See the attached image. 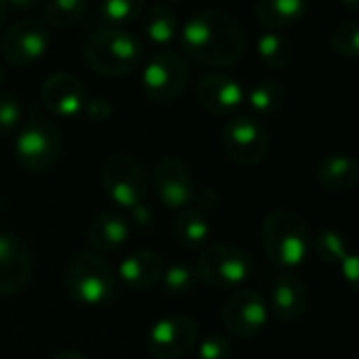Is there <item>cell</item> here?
I'll return each instance as SVG.
<instances>
[{
	"instance_id": "obj_5",
	"label": "cell",
	"mask_w": 359,
	"mask_h": 359,
	"mask_svg": "<svg viewBox=\"0 0 359 359\" xmlns=\"http://www.w3.org/2000/svg\"><path fill=\"white\" fill-rule=\"evenodd\" d=\"M100 182L108 199L127 210L140 208L150 193L146 169L127 152H114L102 163Z\"/></svg>"
},
{
	"instance_id": "obj_23",
	"label": "cell",
	"mask_w": 359,
	"mask_h": 359,
	"mask_svg": "<svg viewBox=\"0 0 359 359\" xmlns=\"http://www.w3.org/2000/svg\"><path fill=\"white\" fill-rule=\"evenodd\" d=\"M142 32L152 45L165 47V45L173 43V39L180 32L177 18L171 9H167L163 5H154L142 13Z\"/></svg>"
},
{
	"instance_id": "obj_18",
	"label": "cell",
	"mask_w": 359,
	"mask_h": 359,
	"mask_svg": "<svg viewBox=\"0 0 359 359\" xmlns=\"http://www.w3.org/2000/svg\"><path fill=\"white\" fill-rule=\"evenodd\" d=\"M163 271H165V264L156 252L137 250V252L127 254L121 260V264L116 269V277L123 281L125 287L144 292V290L152 287L163 277Z\"/></svg>"
},
{
	"instance_id": "obj_24",
	"label": "cell",
	"mask_w": 359,
	"mask_h": 359,
	"mask_svg": "<svg viewBox=\"0 0 359 359\" xmlns=\"http://www.w3.org/2000/svg\"><path fill=\"white\" fill-rule=\"evenodd\" d=\"M245 102L248 106L262 116H271L275 112H279L285 104V87L279 81L273 79H262L258 83H254L250 87V91L245 93Z\"/></svg>"
},
{
	"instance_id": "obj_40",
	"label": "cell",
	"mask_w": 359,
	"mask_h": 359,
	"mask_svg": "<svg viewBox=\"0 0 359 359\" xmlns=\"http://www.w3.org/2000/svg\"><path fill=\"white\" fill-rule=\"evenodd\" d=\"M163 3H173V0H163Z\"/></svg>"
},
{
	"instance_id": "obj_11",
	"label": "cell",
	"mask_w": 359,
	"mask_h": 359,
	"mask_svg": "<svg viewBox=\"0 0 359 359\" xmlns=\"http://www.w3.org/2000/svg\"><path fill=\"white\" fill-rule=\"evenodd\" d=\"M269 321V304L256 290H237L222 306V323L226 332L239 340L258 336Z\"/></svg>"
},
{
	"instance_id": "obj_9",
	"label": "cell",
	"mask_w": 359,
	"mask_h": 359,
	"mask_svg": "<svg viewBox=\"0 0 359 359\" xmlns=\"http://www.w3.org/2000/svg\"><path fill=\"white\" fill-rule=\"evenodd\" d=\"M222 148L226 156L237 165L252 167L269 156L271 140L260 121H256L250 114H239L224 125Z\"/></svg>"
},
{
	"instance_id": "obj_16",
	"label": "cell",
	"mask_w": 359,
	"mask_h": 359,
	"mask_svg": "<svg viewBox=\"0 0 359 359\" xmlns=\"http://www.w3.org/2000/svg\"><path fill=\"white\" fill-rule=\"evenodd\" d=\"M199 106L214 114V116H226L241 108L245 102V91L237 79L224 72H210L205 74L195 89Z\"/></svg>"
},
{
	"instance_id": "obj_7",
	"label": "cell",
	"mask_w": 359,
	"mask_h": 359,
	"mask_svg": "<svg viewBox=\"0 0 359 359\" xmlns=\"http://www.w3.org/2000/svg\"><path fill=\"white\" fill-rule=\"evenodd\" d=\"M197 281L214 290L239 287L252 275V256L233 243L208 248L195 264Z\"/></svg>"
},
{
	"instance_id": "obj_25",
	"label": "cell",
	"mask_w": 359,
	"mask_h": 359,
	"mask_svg": "<svg viewBox=\"0 0 359 359\" xmlns=\"http://www.w3.org/2000/svg\"><path fill=\"white\" fill-rule=\"evenodd\" d=\"M260 62L271 70H285L294 62V45L279 32H264L256 45Z\"/></svg>"
},
{
	"instance_id": "obj_22",
	"label": "cell",
	"mask_w": 359,
	"mask_h": 359,
	"mask_svg": "<svg viewBox=\"0 0 359 359\" xmlns=\"http://www.w3.org/2000/svg\"><path fill=\"white\" fill-rule=\"evenodd\" d=\"M173 237L175 243L184 250L201 248L210 237V222L208 216L197 208H184L173 220Z\"/></svg>"
},
{
	"instance_id": "obj_35",
	"label": "cell",
	"mask_w": 359,
	"mask_h": 359,
	"mask_svg": "<svg viewBox=\"0 0 359 359\" xmlns=\"http://www.w3.org/2000/svg\"><path fill=\"white\" fill-rule=\"evenodd\" d=\"M43 5V0H7V7L11 11H34Z\"/></svg>"
},
{
	"instance_id": "obj_37",
	"label": "cell",
	"mask_w": 359,
	"mask_h": 359,
	"mask_svg": "<svg viewBox=\"0 0 359 359\" xmlns=\"http://www.w3.org/2000/svg\"><path fill=\"white\" fill-rule=\"evenodd\" d=\"M7 15H9L7 0H0V32H3V28H5V24H7Z\"/></svg>"
},
{
	"instance_id": "obj_30",
	"label": "cell",
	"mask_w": 359,
	"mask_h": 359,
	"mask_svg": "<svg viewBox=\"0 0 359 359\" xmlns=\"http://www.w3.org/2000/svg\"><path fill=\"white\" fill-rule=\"evenodd\" d=\"M161 279H163V287L169 294H187L197 283L195 269H191L187 264H173V266L165 269Z\"/></svg>"
},
{
	"instance_id": "obj_2",
	"label": "cell",
	"mask_w": 359,
	"mask_h": 359,
	"mask_svg": "<svg viewBox=\"0 0 359 359\" xmlns=\"http://www.w3.org/2000/svg\"><path fill=\"white\" fill-rule=\"evenodd\" d=\"M83 57L95 74L118 79L137 70L144 60V45L127 28L104 26L91 32L83 47Z\"/></svg>"
},
{
	"instance_id": "obj_28",
	"label": "cell",
	"mask_w": 359,
	"mask_h": 359,
	"mask_svg": "<svg viewBox=\"0 0 359 359\" xmlns=\"http://www.w3.org/2000/svg\"><path fill=\"white\" fill-rule=\"evenodd\" d=\"M146 7V0H102L100 15L104 18L106 26L125 28L133 24Z\"/></svg>"
},
{
	"instance_id": "obj_14",
	"label": "cell",
	"mask_w": 359,
	"mask_h": 359,
	"mask_svg": "<svg viewBox=\"0 0 359 359\" xmlns=\"http://www.w3.org/2000/svg\"><path fill=\"white\" fill-rule=\"evenodd\" d=\"M32 252L24 239L0 233V296H13L26 290L32 279Z\"/></svg>"
},
{
	"instance_id": "obj_17",
	"label": "cell",
	"mask_w": 359,
	"mask_h": 359,
	"mask_svg": "<svg viewBox=\"0 0 359 359\" xmlns=\"http://www.w3.org/2000/svg\"><path fill=\"white\" fill-rule=\"evenodd\" d=\"M306 306H309V292L304 281L287 271L277 275L271 285L269 311H273V315L281 323H294L306 313Z\"/></svg>"
},
{
	"instance_id": "obj_6",
	"label": "cell",
	"mask_w": 359,
	"mask_h": 359,
	"mask_svg": "<svg viewBox=\"0 0 359 359\" xmlns=\"http://www.w3.org/2000/svg\"><path fill=\"white\" fill-rule=\"evenodd\" d=\"M13 150L22 169L30 173H43L60 161L64 135L53 121L45 116H32L22 125Z\"/></svg>"
},
{
	"instance_id": "obj_29",
	"label": "cell",
	"mask_w": 359,
	"mask_h": 359,
	"mask_svg": "<svg viewBox=\"0 0 359 359\" xmlns=\"http://www.w3.org/2000/svg\"><path fill=\"white\" fill-rule=\"evenodd\" d=\"M330 47L344 60H359V22H340L330 34Z\"/></svg>"
},
{
	"instance_id": "obj_33",
	"label": "cell",
	"mask_w": 359,
	"mask_h": 359,
	"mask_svg": "<svg viewBox=\"0 0 359 359\" xmlns=\"http://www.w3.org/2000/svg\"><path fill=\"white\" fill-rule=\"evenodd\" d=\"M340 275L348 287L359 292V250L357 252L351 250L348 256L340 262Z\"/></svg>"
},
{
	"instance_id": "obj_36",
	"label": "cell",
	"mask_w": 359,
	"mask_h": 359,
	"mask_svg": "<svg viewBox=\"0 0 359 359\" xmlns=\"http://www.w3.org/2000/svg\"><path fill=\"white\" fill-rule=\"evenodd\" d=\"M51 359H87L83 353L79 351H72V348H64V351H57Z\"/></svg>"
},
{
	"instance_id": "obj_3",
	"label": "cell",
	"mask_w": 359,
	"mask_h": 359,
	"mask_svg": "<svg viewBox=\"0 0 359 359\" xmlns=\"http://www.w3.org/2000/svg\"><path fill=\"white\" fill-rule=\"evenodd\" d=\"M309 226L296 212L277 210L266 216L262 224V248L273 264L283 271L300 266L311 252Z\"/></svg>"
},
{
	"instance_id": "obj_13",
	"label": "cell",
	"mask_w": 359,
	"mask_h": 359,
	"mask_svg": "<svg viewBox=\"0 0 359 359\" xmlns=\"http://www.w3.org/2000/svg\"><path fill=\"white\" fill-rule=\"evenodd\" d=\"M152 189L167 210L189 208L195 195L189 165L177 156H163L152 171Z\"/></svg>"
},
{
	"instance_id": "obj_38",
	"label": "cell",
	"mask_w": 359,
	"mask_h": 359,
	"mask_svg": "<svg viewBox=\"0 0 359 359\" xmlns=\"http://www.w3.org/2000/svg\"><path fill=\"white\" fill-rule=\"evenodd\" d=\"M340 5L346 11H359V0H340Z\"/></svg>"
},
{
	"instance_id": "obj_10",
	"label": "cell",
	"mask_w": 359,
	"mask_h": 359,
	"mask_svg": "<svg viewBox=\"0 0 359 359\" xmlns=\"http://www.w3.org/2000/svg\"><path fill=\"white\" fill-rule=\"evenodd\" d=\"M49 49V28L41 20H20L3 30L0 53L11 66L28 68L45 57Z\"/></svg>"
},
{
	"instance_id": "obj_8",
	"label": "cell",
	"mask_w": 359,
	"mask_h": 359,
	"mask_svg": "<svg viewBox=\"0 0 359 359\" xmlns=\"http://www.w3.org/2000/svg\"><path fill=\"white\" fill-rule=\"evenodd\" d=\"M191 79L189 60L175 51L152 55L142 70L144 95L154 104H171L184 93Z\"/></svg>"
},
{
	"instance_id": "obj_27",
	"label": "cell",
	"mask_w": 359,
	"mask_h": 359,
	"mask_svg": "<svg viewBox=\"0 0 359 359\" xmlns=\"http://www.w3.org/2000/svg\"><path fill=\"white\" fill-rule=\"evenodd\" d=\"M313 252H315V256L323 262V264H338L340 266V262L348 256V252H351V245H348V241L344 239V235L342 233H338V231H334V229H321L319 233H317V237H315V241H313Z\"/></svg>"
},
{
	"instance_id": "obj_26",
	"label": "cell",
	"mask_w": 359,
	"mask_h": 359,
	"mask_svg": "<svg viewBox=\"0 0 359 359\" xmlns=\"http://www.w3.org/2000/svg\"><path fill=\"white\" fill-rule=\"evenodd\" d=\"M87 0H49L45 5L47 28H72L87 15Z\"/></svg>"
},
{
	"instance_id": "obj_32",
	"label": "cell",
	"mask_w": 359,
	"mask_h": 359,
	"mask_svg": "<svg viewBox=\"0 0 359 359\" xmlns=\"http://www.w3.org/2000/svg\"><path fill=\"white\" fill-rule=\"evenodd\" d=\"M197 359H233V344L222 334H210L199 342Z\"/></svg>"
},
{
	"instance_id": "obj_34",
	"label": "cell",
	"mask_w": 359,
	"mask_h": 359,
	"mask_svg": "<svg viewBox=\"0 0 359 359\" xmlns=\"http://www.w3.org/2000/svg\"><path fill=\"white\" fill-rule=\"evenodd\" d=\"M85 112L91 121L95 123H104L112 116L114 108H112V102L106 100V97H89L87 106H85Z\"/></svg>"
},
{
	"instance_id": "obj_12",
	"label": "cell",
	"mask_w": 359,
	"mask_h": 359,
	"mask_svg": "<svg viewBox=\"0 0 359 359\" xmlns=\"http://www.w3.org/2000/svg\"><path fill=\"white\" fill-rule=\"evenodd\" d=\"M199 338V327L193 317L167 315L148 332V353L154 359H177L187 355Z\"/></svg>"
},
{
	"instance_id": "obj_20",
	"label": "cell",
	"mask_w": 359,
	"mask_h": 359,
	"mask_svg": "<svg viewBox=\"0 0 359 359\" xmlns=\"http://www.w3.org/2000/svg\"><path fill=\"white\" fill-rule=\"evenodd\" d=\"M87 237L97 254H112L129 239V224L121 214L104 212L91 220Z\"/></svg>"
},
{
	"instance_id": "obj_39",
	"label": "cell",
	"mask_w": 359,
	"mask_h": 359,
	"mask_svg": "<svg viewBox=\"0 0 359 359\" xmlns=\"http://www.w3.org/2000/svg\"><path fill=\"white\" fill-rule=\"evenodd\" d=\"M0 83H3V68H0Z\"/></svg>"
},
{
	"instance_id": "obj_1",
	"label": "cell",
	"mask_w": 359,
	"mask_h": 359,
	"mask_svg": "<svg viewBox=\"0 0 359 359\" xmlns=\"http://www.w3.org/2000/svg\"><path fill=\"white\" fill-rule=\"evenodd\" d=\"M184 57L214 70L231 68L245 53V32L241 24L222 9H199L180 28Z\"/></svg>"
},
{
	"instance_id": "obj_15",
	"label": "cell",
	"mask_w": 359,
	"mask_h": 359,
	"mask_svg": "<svg viewBox=\"0 0 359 359\" xmlns=\"http://www.w3.org/2000/svg\"><path fill=\"white\" fill-rule=\"evenodd\" d=\"M41 100L49 112L62 118H72L85 112L89 102L87 87L83 81L70 72H55L45 79L41 87Z\"/></svg>"
},
{
	"instance_id": "obj_4",
	"label": "cell",
	"mask_w": 359,
	"mask_h": 359,
	"mask_svg": "<svg viewBox=\"0 0 359 359\" xmlns=\"http://www.w3.org/2000/svg\"><path fill=\"white\" fill-rule=\"evenodd\" d=\"M64 283L79 304L102 306L116 292V273L102 254L85 250L68 262Z\"/></svg>"
},
{
	"instance_id": "obj_19",
	"label": "cell",
	"mask_w": 359,
	"mask_h": 359,
	"mask_svg": "<svg viewBox=\"0 0 359 359\" xmlns=\"http://www.w3.org/2000/svg\"><path fill=\"white\" fill-rule=\"evenodd\" d=\"M315 177L327 193H348L359 184V161L344 152H334L317 163Z\"/></svg>"
},
{
	"instance_id": "obj_21",
	"label": "cell",
	"mask_w": 359,
	"mask_h": 359,
	"mask_svg": "<svg viewBox=\"0 0 359 359\" xmlns=\"http://www.w3.org/2000/svg\"><path fill=\"white\" fill-rule=\"evenodd\" d=\"M309 0H256V18L269 32H279L304 18Z\"/></svg>"
},
{
	"instance_id": "obj_31",
	"label": "cell",
	"mask_w": 359,
	"mask_h": 359,
	"mask_svg": "<svg viewBox=\"0 0 359 359\" xmlns=\"http://www.w3.org/2000/svg\"><path fill=\"white\" fill-rule=\"evenodd\" d=\"M22 116H24L22 102L9 91L0 93V135L13 133L20 127Z\"/></svg>"
}]
</instances>
